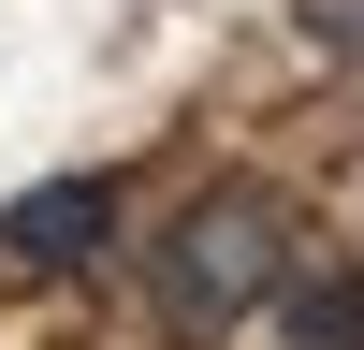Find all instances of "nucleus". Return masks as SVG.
<instances>
[{
  "instance_id": "1",
  "label": "nucleus",
  "mask_w": 364,
  "mask_h": 350,
  "mask_svg": "<svg viewBox=\"0 0 364 350\" xmlns=\"http://www.w3.org/2000/svg\"><path fill=\"white\" fill-rule=\"evenodd\" d=\"M277 277H291V219H277V190H204L190 219L161 233V307L190 321V336L248 321Z\"/></svg>"
},
{
  "instance_id": "2",
  "label": "nucleus",
  "mask_w": 364,
  "mask_h": 350,
  "mask_svg": "<svg viewBox=\"0 0 364 350\" xmlns=\"http://www.w3.org/2000/svg\"><path fill=\"white\" fill-rule=\"evenodd\" d=\"M102 233H117V190H102V175H44V190L0 204V262H15V277H73Z\"/></svg>"
},
{
  "instance_id": "3",
  "label": "nucleus",
  "mask_w": 364,
  "mask_h": 350,
  "mask_svg": "<svg viewBox=\"0 0 364 350\" xmlns=\"http://www.w3.org/2000/svg\"><path fill=\"white\" fill-rule=\"evenodd\" d=\"M291 350H364V277H306L291 292Z\"/></svg>"
}]
</instances>
